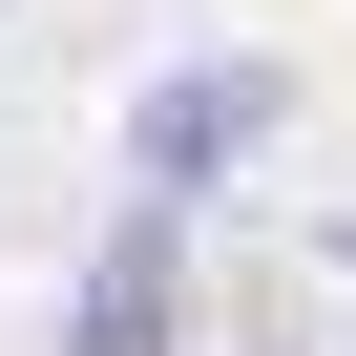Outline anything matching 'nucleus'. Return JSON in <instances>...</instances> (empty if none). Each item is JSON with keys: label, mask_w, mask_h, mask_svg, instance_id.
Here are the masks:
<instances>
[{"label": "nucleus", "mask_w": 356, "mask_h": 356, "mask_svg": "<svg viewBox=\"0 0 356 356\" xmlns=\"http://www.w3.org/2000/svg\"><path fill=\"white\" fill-rule=\"evenodd\" d=\"M168 314H189V210L126 189V231H105L84 293H63V356H168Z\"/></svg>", "instance_id": "nucleus-2"}, {"label": "nucleus", "mask_w": 356, "mask_h": 356, "mask_svg": "<svg viewBox=\"0 0 356 356\" xmlns=\"http://www.w3.org/2000/svg\"><path fill=\"white\" fill-rule=\"evenodd\" d=\"M273 105H293L273 63H168V84L126 105V189H168V210H189L210 168H252V147H273Z\"/></svg>", "instance_id": "nucleus-1"}]
</instances>
